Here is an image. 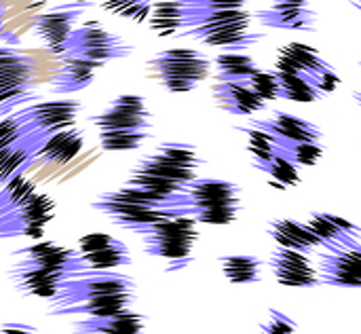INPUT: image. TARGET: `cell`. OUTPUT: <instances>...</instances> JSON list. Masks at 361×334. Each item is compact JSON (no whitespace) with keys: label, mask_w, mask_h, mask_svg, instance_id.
<instances>
[{"label":"cell","mask_w":361,"mask_h":334,"mask_svg":"<svg viewBox=\"0 0 361 334\" xmlns=\"http://www.w3.org/2000/svg\"><path fill=\"white\" fill-rule=\"evenodd\" d=\"M237 131L247 136V150L254 157V161H267L279 150L277 140L256 123H250L245 127H237Z\"/></svg>","instance_id":"cell-34"},{"label":"cell","mask_w":361,"mask_h":334,"mask_svg":"<svg viewBox=\"0 0 361 334\" xmlns=\"http://www.w3.org/2000/svg\"><path fill=\"white\" fill-rule=\"evenodd\" d=\"M252 17L247 0H184V25L178 36L241 51L262 40V34L252 32Z\"/></svg>","instance_id":"cell-2"},{"label":"cell","mask_w":361,"mask_h":334,"mask_svg":"<svg viewBox=\"0 0 361 334\" xmlns=\"http://www.w3.org/2000/svg\"><path fill=\"white\" fill-rule=\"evenodd\" d=\"M148 21H150V30L161 38L178 34L184 25V0H173V2L161 0L152 4Z\"/></svg>","instance_id":"cell-28"},{"label":"cell","mask_w":361,"mask_h":334,"mask_svg":"<svg viewBox=\"0 0 361 334\" xmlns=\"http://www.w3.org/2000/svg\"><path fill=\"white\" fill-rule=\"evenodd\" d=\"M59 61H61V68L51 80V89L55 93H72V91H80L89 87L95 76V70L104 66L99 61L76 57V55H59Z\"/></svg>","instance_id":"cell-24"},{"label":"cell","mask_w":361,"mask_h":334,"mask_svg":"<svg viewBox=\"0 0 361 334\" xmlns=\"http://www.w3.org/2000/svg\"><path fill=\"white\" fill-rule=\"evenodd\" d=\"M11 330H23V333H32L34 328H30V326H2V333H11Z\"/></svg>","instance_id":"cell-38"},{"label":"cell","mask_w":361,"mask_h":334,"mask_svg":"<svg viewBox=\"0 0 361 334\" xmlns=\"http://www.w3.org/2000/svg\"><path fill=\"white\" fill-rule=\"evenodd\" d=\"M146 72L167 93H188L212 74V59L197 49H167L146 61Z\"/></svg>","instance_id":"cell-9"},{"label":"cell","mask_w":361,"mask_h":334,"mask_svg":"<svg viewBox=\"0 0 361 334\" xmlns=\"http://www.w3.org/2000/svg\"><path fill=\"white\" fill-rule=\"evenodd\" d=\"M279 150L290 157L298 167H313L324 157L322 142H286L279 144Z\"/></svg>","instance_id":"cell-35"},{"label":"cell","mask_w":361,"mask_h":334,"mask_svg":"<svg viewBox=\"0 0 361 334\" xmlns=\"http://www.w3.org/2000/svg\"><path fill=\"white\" fill-rule=\"evenodd\" d=\"M55 216V201L21 174L0 189V237H40Z\"/></svg>","instance_id":"cell-5"},{"label":"cell","mask_w":361,"mask_h":334,"mask_svg":"<svg viewBox=\"0 0 361 334\" xmlns=\"http://www.w3.org/2000/svg\"><path fill=\"white\" fill-rule=\"evenodd\" d=\"M267 233L279 248H290V250H300V252H313L315 248L322 246L319 237L311 231L307 222H298L292 218H279L271 220L267 227Z\"/></svg>","instance_id":"cell-25"},{"label":"cell","mask_w":361,"mask_h":334,"mask_svg":"<svg viewBox=\"0 0 361 334\" xmlns=\"http://www.w3.org/2000/svg\"><path fill=\"white\" fill-rule=\"evenodd\" d=\"M13 265L8 267V282L21 297L51 299L59 284L85 267L78 252L57 244H34L13 252Z\"/></svg>","instance_id":"cell-3"},{"label":"cell","mask_w":361,"mask_h":334,"mask_svg":"<svg viewBox=\"0 0 361 334\" xmlns=\"http://www.w3.org/2000/svg\"><path fill=\"white\" fill-rule=\"evenodd\" d=\"M131 51H133V47L125 44V40L121 36L110 34L97 21H87L85 25L74 28L68 34L66 47L59 55H76V57L106 64L110 59L127 57V55H131Z\"/></svg>","instance_id":"cell-11"},{"label":"cell","mask_w":361,"mask_h":334,"mask_svg":"<svg viewBox=\"0 0 361 334\" xmlns=\"http://www.w3.org/2000/svg\"><path fill=\"white\" fill-rule=\"evenodd\" d=\"M254 123L267 129L277 140V146L286 142H322L324 138V131L315 123L300 119L296 114H290V112L275 110L269 119L254 121Z\"/></svg>","instance_id":"cell-21"},{"label":"cell","mask_w":361,"mask_h":334,"mask_svg":"<svg viewBox=\"0 0 361 334\" xmlns=\"http://www.w3.org/2000/svg\"><path fill=\"white\" fill-rule=\"evenodd\" d=\"M72 328L76 333L89 334H135L144 330V320L140 314L127 309V311L112 314V316L87 318L85 322H76Z\"/></svg>","instance_id":"cell-26"},{"label":"cell","mask_w":361,"mask_h":334,"mask_svg":"<svg viewBox=\"0 0 361 334\" xmlns=\"http://www.w3.org/2000/svg\"><path fill=\"white\" fill-rule=\"evenodd\" d=\"M317 273L322 284L343 290H361V244L328 248L319 256Z\"/></svg>","instance_id":"cell-12"},{"label":"cell","mask_w":361,"mask_h":334,"mask_svg":"<svg viewBox=\"0 0 361 334\" xmlns=\"http://www.w3.org/2000/svg\"><path fill=\"white\" fill-rule=\"evenodd\" d=\"M307 225L326 248H338V246L355 244L361 239V227L330 212H313Z\"/></svg>","instance_id":"cell-23"},{"label":"cell","mask_w":361,"mask_h":334,"mask_svg":"<svg viewBox=\"0 0 361 334\" xmlns=\"http://www.w3.org/2000/svg\"><path fill=\"white\" fill-rule=\"evenodd\" d=\"M95 210H99L112 225L123 227V229H137L142 225L161 220L165 216H176L178 212L173 210H165V208H154V205H144V203H135L129 199H123L114 193H104L99 195L93 203Z\"/></svg>","instance_id":"cell-15"},{"label":"cell","mask_w":361,"mask_h":334,"mask_svg":"<svg viewBox=\"0 0 361 334\" xmlns=\"http://www.w3.org/2000/svg\"><path fill=\"white\" fill-rule=\"evenodd\" d=\"M220 267L224 278L231 284L237 286H247V284H258L260 273H262V261L252 254H233V256H222Z\"/></svg>","instance_id":"cell-30"},{"label":"cell","mask_w":361,"mask_h":334,"mask_svg":"<svg viewBox=\"0 0 361 334\" xmlns=\"http://www.w3.org/2000/svg\"><path fill=\"white\" fill-rule=\"evenodd\" d=\"M328 68H330V64L322 57V53L307 42H290V44L281 47L277 51V59H275V70L298 72L313 83Z\"/></svg>","instance_id":"cell-22"},{"label":"cell","mask_w":361,"mask_h":334,"mask_svg":"<svg viewBox=\"0 0 361 334\" xmlns=\"http://www.w3.org/2000/svg\"><path fill=\"white\" fill-rule=\"evenodd\" d=\"M89 123L97 127L104 150H133L150 138L152 114L142 95H118L104 112L89 117Z\"/></svg>","instance_id":"cell-6"},{"label":"cell","mask_w":361,"mask_h":334,"mask_svg":"<svg viewBox=\"0 0 361 334\" xmlns=\"http://www.w3.org/2000/svg\"><path fill=\"white\" fill-rule=\"evenodd\" d=\"M353 4H355V8H357V11H361V0H353Z\"/></svg>","instance_id":"cell-40"},{"label":"cell","mask_w":361,"mask_h":334,"mask_svg":"<svg viewBox=\"0 0 361 334\" xmlns=\"http://www.w3.org/2000/svg\"><path fill=\"white\" fill-rule=\"evenodd\" d=\"M80 110L78 102H47L27 106L13 114V119L23 125L25 129L42 136L44 140L66 127H72L76 123V114Z\"/></svg>","instance_id":"cell-14"},{"label":"cell","mask_w":361,"mask_h":334,"mask_svg":"<svg viewBox=\"0 0 361 334\" xmlns=\"http://www.w3.org/2000/svg\"><path fill=\"white\" fill-rule=\"evenodd\" d=\"M271 273L275 282L283 288H317L322 284L317 267L309 261L307 252L290 250V248H277L271 254L269 261Z\"/></svg>","instance_id":"cell-16"},{"label":"cell","mask_w":361,"mask_h":334,"mask_svg":"<svg viewBox=\"0 0 361 334\" xmlns=\"http://www.w3.org/2000/svg\"><path fill=\"white\" fill-rule=\"evenodd\" d=\"M212 95L222 110L237 117H250L267 108V102L245 80H216Z\"/></svg>","instance_id":"cell-20"},{"label":"cell","mask_w":361,"mask_h":334,"mask_svg":"<svg viewBox=\"0 0 361 334\" xmlns=\"http://www.w3.org/2000/svg\"><path fill=\"white\" fill-rule=\"evenodd\" d=\"M275 72L279 78V97L296 102V104H315L324 97L319 87L307 76L298 72H281V70H275Z\"/></svg>","instance_id":"cell-29"},{"label":"cell","mask_w":361,"mask_h":334,"mask_svg":"<svg viewBox=\"0 0 361 334\" xmlns=\"http://www.w3.org/2000/svg\"><path fill=\"white\" fill-rule=\"evenodd\" d=\"M254 17L269 28L290 30V32H315L317 11L311 0H273L269 8L254 13Z\"/></svg>","instance_id":"cell-18"},{"label":"cell","mask_w":361,"mask_h":334,"mask_svg":"<svg viewBox=\"0 0 361 334\" xmlns=\"http://www.w3.org/2000/svg\"><path fill=\"white\" fill-rule=\"evenodd\" d=\"M82 142L85 140H82V133L78 129H72V127L59 129V131L51 133L42 142V146L36 153V159L55 161V163H68L80 153Z\"/></svg>","instance_id":"cell-27"},{"label":"cell","mask_w":361,"mask_h":334,"mask_svg":"<svg viewBox=\"0 0 361 334\" xmlns=\"http://www.w3.org/2000/svg\"><path fill=\"white\" fill-rule=\"evenodd\" d=\"M252 165H254V169L267 174L271 180H275L283 189L300 184V169H298V165L290 157H286L281 150H277L267 161H252Z\"/></svg>","instance_id":"cell-32"},{"label":"cell","mask_w":361,"mask_h":334,"mask_svg":"<svg viewBox=\"0 0 361 334\" xmlns=\"http://www.w3.org/2000/svg\"><path fill=\"white\" fill-rule=\"evenodd\" d=\"M85 2H97L104 11L129 19L133 23H144L148 21L152 0H85Z\"/></svg>","instance_id":"cell-33"},{"label":"cell","mask_w":361,"mask_h":334,"mask_svg":"<svg viewBox=\"0 0 361 334\" xmlns=\"http://www.w3.org/2000/svg\"><path fill=\"white\" fill-rule=\"evenodd\" d=\"M199 165L201 159L195 146L165 142L131 169L127 186L157 193L167 199H182L184 186L197 178Z\"/></svg>","instance_id":"cell-4"},{"label":"cell","mask_w":361,"mask_h":334,"mask_svg":"<svg viewBox=\"0 0 361 334\" xmlns=\"http://www.w3.org/2000/svg\"><path fill=\"white\" fill-rule=\"evenodd\" d=\"M133 231L144 239L146 254L176 263L169 267L171 271L182 269L190 263L192 248L199 239V222L188 214L165 216Z\"/></svg>","instance_id":"cell-8"},{"label":"cell","mask_w":361,"mask_h":334,"mask_svg":"<svg viewBox=\"0 0 361 334\" xmlns=\"http://www.w3.org/2000/svg\"><path fill=\"white\" fill-rule=\"evenodd\" d=\"M78 256L82 267L93 271H112L116 267L131 265L127 246L106 233H89L80 237Z\"/></svg>","instance_id":"cell-17"},{"label":"cell","mask_w":361,"mask_h":334,"mask_svg":"<svg viewBox=\"0 0 361 334\" xmlns=\"http://www.w3.org/2000/svg\"><path fill=\"white\" fill-rule=\"evenodd\" d=\"M82 15L80 4H61L47 13H40L32 21V30L38 34L42 44L53 53H61L66 47L68 34L74 30V21Z\"/></svg>","instance_id":"cell-19"},{"label":"cell","mask_w":361,"mask_h":334,"mask_svg":"<svg viewBox=\"0 0 361 334\" xmlns=\"http://www.w3.org/2000/svg\"><path fill=\"white\" fill-rule=\"evenodd\" d=\"M135 284L121 273L93 271L76 273L63 280L57 292L49 299V316H74L102 318L131 309L135 301Z\"/></svg>","instance_id":"cell-1"},{"label":"cell","mask_w":361,"mask_h":334,"mask_svg":"<svg viewBox=\"0 0 361 334\" xmlns=\"http://www.w3.org/2000/svg\"><path fill=\"white\" fill-rule=\"evenodd\" d=\"M42 142V136L25 129L13 117L0 121V189L25 172Z\"/></svg>","instance_id":"cell-10"},{"label":"cell","mask_w":361,"mask_h":334,"mask_svg":"<svg viewBox=\"0 0 361 334\" xmlns=\"http://www.w3.org/2000/svg\"><path fill=\"white\" fill-rule=\"evenodd\" d=\"M212 66L216 68V80H245V83L258 68L254 57L239 53V51L216 55Z\"/></svg>","instance_id":"cell-31"},{"label":"cell","mask_w":361,"mask_h":334,"mask_svg":"<svg viewBox=\"0 0 361 334\" xmlns=\"http://www.w3.org/2000/svg\"><path fill=\"white\" fill-rule=\"evenodd\" d=\"M34 87V66L27 55L0 49V112L11 110L19 102L30 100Z\"/></svg>","instance_id":"cell-13"},{"label":"cell","mask_w":361,"mask_h":334,"mask_svg":"<svg viewBox=\"0 0 361 334\" xmlns=\"http://www.w3.org/2000/svg\"><path fill=\"white\" fill-rule=\"evenodd\" d=\"M250 87L264 100V102H273L279 97V78L275 70H260L256 68L254 74L247 78Z\"/></svg>","instance_id":"cell-36"},{"label":"cell","mask_w":361,"mask_h":334,"mask_svg":"<svg viewBox=\"0 0 361 334\" xmlns=\"http://www.w3.org/2000/svg\"><path fill=\"white\" fill-rule=\"evenodd\" d=\"M4 13H6V8H4V4L0 2V25H2V21H4Z\"/></svg>","instance_id":"cell-39"},{"label":"cell","mask_w":361,"mask_h":334,"mask_svg":"<svg viewBox=\"0 0 361 334\" xmlns=\"http://www.w3.org/2000/svg\"><path fill=\"white\" fill-rule=\"evenodd\" d=\"M260 330L267 334H290L298 330V324H296L294 320H290L286 314L271 309L269 322H264V324L260 326Z\"/></svg>","instance_id":"cell-37"},{"label":"cell","mask_w":361,"mask_h":334,"mask_svg":"<svg viewBox=\"0 0 361 334\" xmlns=\"http://www.w3.org/2000/svg\"><path fill=\"white\" fill-rule=\"evenodd\" d=\"M0 239H2V237H0Z\"/></svg>","instance_id":"cell-41"},{"label":"cell","mask_w":361,"mask_h":334,"mask_svg":"<svg viewBox=\"0 0 361 334\" xmlns=\"http://www.w3.org/2000/svg\"><path fill=\"white\" fill-rule=\"evenodd\" d=\"M186 205L182 214L192 216L199 225H233L241 208V189L228 180L195 178L184 186Z\"/></svg>","instance_id":"cell-7"}]
</instances>
